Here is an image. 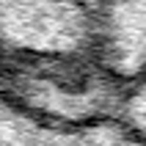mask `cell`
Wrapping results in <instances>:
<instances>
[{
  "instance_id": "obj_1",
  "label": "cell",
  "mask_w": 146,
  "mask_h": 146,
  "mask_svg": "<svg viewBox=\"0 0 146 146\" xmlns=\"http://www.w3.org/2000/svg\"><path fill=\"white\" fill-rule=\"evenodd\" d=\"M102 66L94 0H0V102L52 110Z\"/></svg>"
},
{
  "instance_id": "obj_2",
  "label": "cell",
  "mask_w": 146,
  "mask_h": 146,
  "mask_svg": "<svg viewBox=\"0 0 146 146\" xmlns=\"http://www.w3.org/2000/svg\"><path fill=\"white\" fill-rule=\"evenodd\" d=\"M97 61L124 88L146 72V0H94Z\"/></svg>"
},
{
  "instance_id": "obj_3",
  "label": "cell",
  "mask_w": 146,
  "mask_h": 146,
  "mask_svg": "<svg viewBox=\"0 0 146 146\" xmlns=\"http://www.w3.org/2000/svg\"><path fill=\"white\" fill-rule=\"evenodd\" d=\"M119 124L130 132L132 138H138L141 143H146V72L135 83H130L127 91H124Z\"/></svg>"
}]
</instances>
